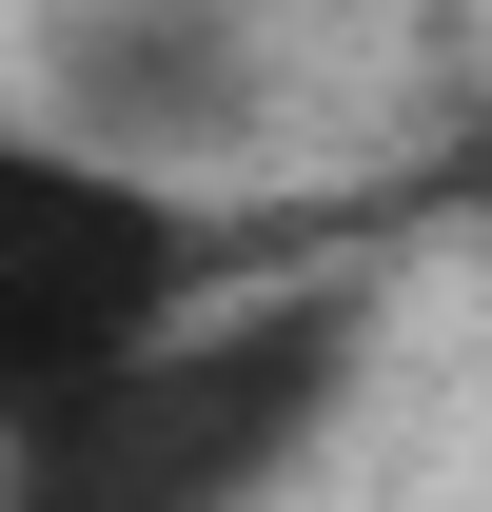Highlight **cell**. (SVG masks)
<instances>
[{
    "label": "cell",
    "instance_id": "obj_1",
    "mask_svg": "<svg viewBox=\"0 0 492 512\" xmlns=\"http://www.w3.org/2000/svg\"><path fill=\"white\" fill-rule=\"evenodd\" d=\"M374 394V276H217L158 355L0 434V512H276Z\"/></svg>",
    "mask_w": 492,
    "mask_h": 512
},
{
    "label": "cell",
    "instance_id": "obj_2",
    "mask_svg": "<svg viewBox=\"0 0 492 512\" xmlns=\"http://www.w3.org/2000/svg\"><path fill=\"white\" fill-rule=\"evenodd\" d=\"M217 276H237V217L217 197L119 178L79 138L0 119V434H40L60 394H99L119 355H158Z\"/></svg>",
    "mask_w": 492,
    "mask_h": 512
},
{
    "label": "cell",
    "instance_id": "obj_3",
    "mask_svg": "<svg viewBox=\"0 0 492 512\" xmlns=\"http://www.w3.org/2000/svg\"><path fill=\"white\" fill-rule=\"evenodd\" d=\"M20 119L197 197L276 138V0H40V99Z\"/></svg>",
    "mask_w": 492,
    "mask_h": 512
},
{
    "label": "cell",
    "instance_id": "obj_4",
    "mask_svg": "<svg viewBox=\"0 0 492 512\" xmlns=\"http://www.w3.org/2000/svg\"><path fill=\"white\" fill-rule=\"evenodd\" d=\"M433 197H453V217H473V237H492V119L453 138V158H433Z\"/></svg>",
    "mask_w": 492,
    "mask_h": 512
}]
</instances>
